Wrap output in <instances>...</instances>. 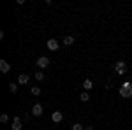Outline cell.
Listing matches in <instances>:
<instances>
[{
  "mask_svg": "<svg viewBox=\"0 0 132 130\" xmlns=\"http://www.w3.org/2000/svg\"><path fill=\"white\" fill-rule=\"evenodd\" d=\"M120 95H122L123 99H130L132 97V83L130 81H125L120 86Z\"/></svg>",
  "mask_w": 132,
  "mask_h": 130,
  "instance_id": "6da1fadb",
  "label": "cell"
},
{
  "mask_svg": "<svg viewBox=\"0 0 132 130\" xmlns=\"http://www.w3.org/2000/svg\"><path fill=\"white\" fill-rule=\"evenodd\" d=\"M127 69H129V67H127V63H125V62H122V60L114 63V72H116V74H120V76L127 74Z\"/></svg>",
  "mask_w": 132,
  "mask_h": 130,
  "instance_id": "7a4b0ae2",
  "label": "cell"
},
{
  "mask_svg": "<svg viewBox=\"0 0 132 130\" xmlns=\"http://www.w3.org/2000/svg\"><path fill=\"white\" fill-rule=\"evenodd\" d=\"M35 63H37V67H39V69H46V67L50 65V58H48V56H39Z\"/></svg>",
  "mask_w": 132,
  "mask_h": 130,
  "instance_id": "3957f363",
  "label": "cell"
},
{
  "mask_svg": "<svg viewBox=\"0 0 132 130\" xmlns=\"http://www.w3.org/2000/svg\"><path fill=\"white\" fill-rule=\"evenodd\" d=\"M46 46H48V49H50V51H56L58 48H60V42H58L56 39H50L48 42H46Z\"/></svg>",
  "mask_w": 132,
  "mask_h": 130,
  "instance_id": "277c9868",
  "label": "cell"
},
{
  "mask_svg": "<svg viewBox=\"0 0 132 130\" xmlns=\"http://www.w3.org/2000/svg\"><path fill=\"white\" fill-rule=\"evenodd\" d=\"M11 128H12V130H21V128H23V123H21V118H20V116H16V118L12 120Z\"/></svg>",
  "mask_w": 132,
  "mask_h": 130,
  "instance_id": "5b68a950",
  "label": "cell"
},
{
  "mask_svg": "<svg viewBox=\"0 0 132 130\" xmlns=\"http://www.w3.org/2000/svg\"><path fill=\"white\" fill-rule=\"evenodd\" d=\"M32 114L34 116H42V106L41 104H34L32 106Z\"/></svg>",
  "mask_w": 132,
  "mask_h": 130,
  "instance_id": "8992f818",
  "label": "cell"
},
{
  "mask_svg": "<svg viewBox=\"0 0 132 130\" xmlns=\"http://www.w3.org/2000/svg\"><path fill=\"white\" fill-rule=\"evenodd\" d=\"M51 120H53V123H60V121L63 120V114H62L60 111H55V112L51 114Z\"/></svg>",
  "mask_w": 132,
  "mask_h": 130,
  "instance_id": "52a82bcc",
  "label": "cell"
},
{
  "mask_svg": "<svg viewBox=\"0 0 132 130\" xmlns=\"http://www.w3.org/2000/svg\"><path fill=\"white\" fill-rule=\"evenodd\" d=\"M9 70H11V65H9V63H7L5 60H0V72H2V74H7Z\"/></svg>",
  "mask_w": 132,
  "mask_h": 130,
  "instance_id": "ba28073f",
  "label": "cell"
},
{
  "mask_svg": "<svg viewBox=\"0 0 132 130\" xmlns=\"http://www.w3.org/2000/svg\"><path fill=\"white\" fill-rule=\"evenodd\" d=\"M28 81H30L28 74H20V76H18V84H27Z\"/></svg>",
  "mask_w": 132,
  "mask_h": 130,
  "instance_id": "9c48e42d",
  "label": "cell"
},
{
  "mask_svg": "<svg viewBox=\"0 0 132 130\" xmlns=\"http://www.w3.org/2000/svg\"><path fill=\"white\" fill-rule=\"evenodd\" d=\"M83 88H85L86 91L92 90V88H93V83H92V79H85V81H83Z\"/></svg>",
  "mask_w": 132,
  "mask_h": 130,
  "instance_id": "30bf717a",
  "label": "cell"
},
{
  "mask_svg": "<svg viewBox=\"0 0 132 130\" xmlns=\"http://www.w3.org/2000/svg\"><path fill=\"white\" fill-rule=\"evenodd\" d=\"M63 44H65V46H72V44H74V37H72V35H65Z\"/></svg>",
  "mask_w": 132,
  "mask_h": 130,
  "instance_id": "8fae6325",
  "label": "cell"
},
{
  "mask_svg": "<svg viewBox=\"0 0 132 130\" xmlns=\"http://www.w3.org/2000/svg\"><path fill=\"white\" fill-rule=\"evenodd\" d=\"M79 99H81V102H88V100H90V95H88V91H83L81 95H79Z\"/></svg>",
  "mask_w": 132,
  "mask_h": 130,
  "instance_id": "7c38bea8",
  "label": "cell"
},
{
  "mask_svg": "<svg viewBox=\"0 0 132 130\" xmlns=\"http://www.w3.org/2000/svg\"><path fill=\"white\" fill-rule=\"evenodd\" d=\"M34 77H35V79H37V81H42V79H44V74H42L41 70H37V72L34 74Z\"/></svg>",
  "mask_w": 132,
  "mask_h": 130,
  "instance_id": "4fadbf2b",
  "label": "cell"
},
{
  "mask_svg": "<svg viewBox=\"0 0 132 130\" xmlns=\"http://www.w3.org/2000/svg\"><path fill=\"white\" fill-rule=\"evenodd\" d=\"M9 91H11V93H16V91H18V84L11 83V84H9Z\"/></svg>",
  "mask_w": 132,
  "mask_h": 130,
  "instance_id": "5bb4252c",
  "label": "cell"
},
{
  "mask_svg": "<svg viewBox=\"0 0 132 130\" xmlns=\"http://www.w3.org/2000/svg\"><path fill=\"white\" fill-rule=\"evenodd\" d=\"M32 95H41V88L39 86H32Z\"/></svg>",
  "mask_w": 132,
  "mask_h": 130,
  "instance_id": "9a60e30c",
  "label": "cell"
},
{
  "mask_svg": "<svg viewBox=\"0 0 132 130\" xmlns=\"http://www.w3.org/2000/svg\"><path fill=\"white\" fill-rule=\"evenodd\" d=\"M72 130H85V127H83L81 123H74L72 125Z\"/></svg>",
  "mask_w": 132,
  "mask_h": 130,
  "instance_id": "2e32d148",
  "label": "cell"
},
{
  "mask_svg": "<svg viewBox=\"0 0 132 130\" xmlns=\"http://www.w3.org/2000/svg\"><path fill=\"white\" fill-rule=\"evenodd\" d=\"M0 121H2V123H7V121H9V116H7V114H2V116H0Z\"/></svg>",
  "mask_w": 132,
  "mask_h": 130,
  "instance_id": "e0dca14e",
  "label": "cell"
},
{
  "mask_svg": "<svg viewBox=\"0 0 132 130\" xmlns=\"http://www.w3.org/2000/svg\"><path fill=\"white\" fill-rule=\"evenodd\" d=\"M85 130H93V127H92V125H86V127H85Z\"/></svg>",
  "mask_w": 132,
  "mask_h": 130,
  "instance_id": "ac0fdd59",
  "label": "cell"
},
{
  "mask_svg": "<svg viewBox=\"0 0 132 130\" xmlns=\"http://www.w3.org/2000/svg\"><path fill=\"white\" fill-rule=\"evenodd\" d=\"M41 130H44V128H41Z\"/></svg>",
  "mask_w": 132,
  "mask_h": 130,
  "instance_id": "d6986e66",
  "label": "cell"
}]
</instances>
